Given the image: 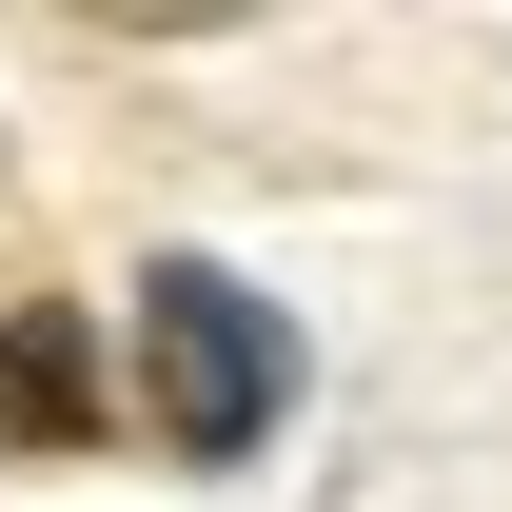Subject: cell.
<instances>
[{
  "label": "cell",
  "mask_w": 512,
  "mask_h": 512,
  "mask_svg": "<svg viewBox=\"0 0 512 512\" xmlns=\"http://www.w3.org/2000/svg\"><path fill=\"white\" fill-rule=\"evenodd\" d=\"M119 375H138V434H158V453L237 473V453L296 414V316L256 296L237 256H138V296H119Z\"/></svg>",
  "instance_id": "obj_1"
},
{
  "label": "cell",
  "mask_w": 512,
  "mask_h": 512,
  "mask_svg": "<svg viewBox=\"0 0 512 512\" xmlns=\"http://www.w3.org/2000/svg\"><path fill=\"white\" fill-rule=\"evenodd\" d=\"M119 394H99V316L79 296H20L0 316V453H99Z\"/></svg>",
  "instance_id": "obj_2"
}]
</instances>
